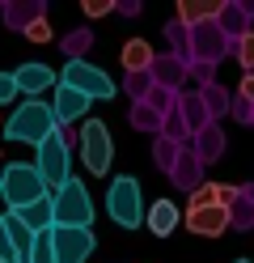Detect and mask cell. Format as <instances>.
Listing matches in <instances>:
<instances>
[{"instance_id":"1","label":"cell","mask_w":254,"mask_h":263,"mask_svg":"<svg viewBox=\"0 0 254 263\" xmlns=\"http://www.w3.org/2000/svg\"><path fill=\"white\" fill-rule=\"evenodd\" d=\"M5 136L17 140V144H43L51 132H55V115H51L47 102H38V98H30V102H22L5 123Z\"/></svg>"},{"instance_id":"2","label":"cell","mask_w":254,"mask_h":263,"mask_svg":"<svg viewBox=\"0 0 254 263\" xmlns=\"http://www.w3.org/2000/svg\"><path fill=\"white\" fill-rule=\"evenodd\" d=\"M34 149H38V153H34L30 166H34V174L43 178V191L55 195L68 178H72V157H68V144H64L60 132H51V136H47L43 144H34Z\"/></svg>"},{"instance_id":"3","label":"cell","mask_w":254,"mask_h":263,"mask_svg":"<svg viewBox=\"0 0 254 263\" xmlns=\"http://www.w3.org/2000/svg\"><path fill=\"white\" fill-rule=\"evenodd\" d=\"M93 221V200L85 191L81 178H68V183L51 195V225H64V229H89Z\"/></svg>"},{"instance_id":"4","label":"cell","mask_w":254,"mask_h":263,"mask_svg":"<svg viewBox=\"0 0 254 263\" xmlns=\"http://www.w3.org/2000/svg\"><path fill=\"white\" fill-rule=\"evenodd\" d=\"M43 178L34 174V166H26V161H13V166L0 170V200H9V212L13 208H26L34 200H43Z\"/></svg>"},{"instance_id":"5","label":"cell","mask_w":254,"mask_h":263,"mask_svg":"<svg viewBox=\"0 0 254 263\" xmlns=\"http://www.w3.org/2000/svg\"><path fill=\"white\" fill-rule=\"evenodd\" d=\"M106 212H110V221L114 225H123V229H135L144 221V204H140V183H135L131 174H119L110 191H106Z\"/></svg>"},{"instance_id":"6","label":"cell","mask_w":254,"mask_h":263,"mask_svg":"<svg viewBox=\"0 0 254 263\" xmlns=\"http://www.w3.org/2000/svg\"><path fill=\"white\" fill-rule=\"evenodd\" d=\"M55 81L68 85V89H76L81 98H89V102H97V98H114V81L102 72V68L85 64V60H68V68H64Z\"/></svg>"},{"instance_id":"7","label":"cell","mask_w":254,"mask_h":263,"mask_svg":"<svg viewBox=\"0 0 254 263\" xmlns=\"http://www.w3.org/2000/svg\"><path fill=\"white\" fill-rule=\"evenodd\" d=\"M51 238V255H55V263H85L93 255V234L89 229H64V225H51L47 229Z\"/></svg>"},{"instance_id":"8","label":"cell","mask_w":254,"mask_h":263,"mask_svg":"<svg viewBox=\"0 0 254 263\" xmlns=\"http://www.w3.org/2000/svg\"><path fill=\"white\" fill-rule=\"evenodd\" d=\"M81 157H85V170L89 174H106L110 170V132L106 123H97V119H85L81 127Z\"/></svg>"},{"instance_id":"9","label":"cell","mask_w":254,"mask_h":263,"mask_svg":"<svg viewBox=\"0 0 254 263\" xmlns=\"http://www.w3.org/2000/svg\"><path fill=\"white\" fill-rule=\"evenodd\" d=\"M186 229L199 238H220L229 229V212L216 208V204H203V208H186Z\"/></svg>"},{"instance_id":"10","label":"cell","mask_w":254,"mask_h":263,"mask_svg":"<svg viewBox=\"0 0 254 263\" xmlns=\"http://www.w3.org/2000/svg\"><path fill=\"white\" fill-rule=\"evenodd\" d=\"M85 110H89V98H81L76 89H68V85H60V81H55V106H51L55 127H68V123L85 119Z\"/></svg>"},{"instance_id":"11","label":"cell","mask_w":254,"mask_h":263,"mask_svg":"<svg viewBox=\"0 0 254 263\" xmlns=\"http://www.w3.org/2000/svg\"><path fill=\"white\" fill-rule=\"evenodd\" d=\"M13 77V89L17 93H43V89H55V72L47 68V64H22L17 72H9Z\"/></svg>"},{"instance_id":"12","label":"cell","mask_w":254,"mask_h":263,"mask_svg":"<svg viewBox=\"0 0 254 263\" xmlns=\"http://www.w3.org/2000/svg\"><path fill=\"white\" fill-rule=\"evenodd\" d=\"M9 217H17L30 234H47V229H51V195H43V200H34L26 208H13Z\"/></svg>"},{"instance_id":"13","label":"cell","mask_w":254,"mask_h":263,"mask_svg":"<svg viewBox=\"0 0 254 263\" xmlns=\"http://www.w3.org/2000/svg\"><path fill=\"white\" fill-rule=\"evenodd\" d=\"M225 30L220 26H195V51L191 55H199V60H220V51H225Z\"/></svg>"},{"instance_id":"14","label":"cell","mask_w":254,"mask_h":263,"mask_svg":"<svg viewBox=\"0 0 254 263\" xmlns=\"http://www.w3.org/2000/svg\"><path fill=\"white\" fill-rule=\"evenodd\" d=\"M174 225H178V204H169V200H157L148 208V229L157 238H169L174 234Z\"/></svg>"},{"instance_id":"15","label":"cell","mask_w":254,"mask_h":263,"mask_svg":"<svg viewBox=\"0 0 254 263\" xmlns=\"http://www.w3.org/2000/svg\"><path fill=\"white\" fill-rule=\"evenodd\" d=\"M5 234H9V246H13V259L17 263H26V255H30V246H34V234L17 221V217H5Z\"/></svg>"},{"instance_id":"16","label":"cell","mask_w":254,"mask_h":263,"mask_svg":"<svg viewBox=\"0 0 254 263\" xmlns=\"http://www.w3.org/2000/svg\"><path fill=\"white\" fill-rule=\"evenodd\" d=\"M148 77H152V81H165L161 89H169V85H174V81L182 77V60H178V55H152Z\"/></svg>"},{"instance_id":"17","label":"cell","mask_w":254,"mask_h":263,"mask_svg":"<svg viewBox=\"0 0 254 263\" xmlns=\"http://www.w3.org/2000/svg\"><path fill=\"white\" fill-rule=\"evenodd\" d=\"M169 174H174V183H178V187H195V183H199V157H195V153H182V157H174Z\"/></svg>"},{"instance_id":"18","label":"cell","mask_w":254,"mask_h":263,"mask_svg":"<svg viewBox=\"0 0 254 263\" xmlns=\"http://www.w3.org/2000/svg\"><path fill=\"white\" fill-rule=\"evenodd\" d=\"M123 64L131 72H148V64H152V47L144 43V39H131L127 47H123Z\"/></svg>"},{"instance_id":"19","label":"cell","mask_w":254,"mask_h":263,"mask_svg":"<svg viewBox=\"0 0 254 263\" xmlns=\"http://www.w3.org/2000/svg\"><path fill=\"white\" fill-rule=\"evenodd\" d=\"M225 149V136L208 123V127H199V149H195V157H199V166L203 161H216V153Z\"/></svg>"},{"instance_id":"20","label":"cell","mask_w":254,"mask_h":263,"mask_svg":"<svg viewBox=\"0 0 254 263\" xmlns=\"http://www.w3.org/2000/svg\"><path fill=\"white\" fill-rule=\"evenodd\" d=\"M208 17H220V5H178V26H208Z\"/></svg>"},{"instance_id":"21","label":"cell","mask_w":254,"mask_h":263,"mask_svg":"<svg viewBox=\"0 0 254 263\" xmlns=\"http://www.w3.org/2000/svg\"><path fill=\"white\" fill-rule=\"evenodd\" d=\"M5 17H9V26H13V30H26L30 22H38L43 13H38V5H22V9L9 5V9H5Z\"/></svg>"},{"instance_id":"22","label":"cell","mask_w":254,"mask_h":263,"mask_svg":"<svg viewBox=\"0 0 254 263\" xmlns=\"http://www.w3.org/2000/svg\"><path fill=\"white\" fill-rule=\"evenodd\" d=\"M203 102H208L203 115H225V110H229V93L216 89V85H203Z\"/></svg>"},{"instance_id":"23","label":"cell","mask_w":254,"mask_h":263,"mask_svg":"<svg viewBox=\"0 0 254 263\" xmlns=\"http://www.w3.org/2000/svg\"><path fill=\"white\" fill-rule=\"evenodd\" d=\"M26 263H55V255H51V238H47V234H34V246H30Z\"/></svg>"},{"instance_id":"24","label":"cell","mask_w":254,"mask_h":263,"mask_svg":"<svg viewBox=\"0 0 254 263\" xmlns=\"http://www.w3.org/2000/svg\"><path fill=\"white\" fill-rule=\"evenodd\" d=\"M89 43H93L89 30H76V34H68V39H64V51L72 55V60H81V51H89Z\"/></svg>"},{"instance_id":"25","label":"cell","mask_w":254,"mask_h":263,"mask_svg":"<svg viewBox=\"0 0 254 263\" xmlns=\"http://www.w3.org/2000/svg\"><path fill=\"white\" fill-rule=\"evenodd\" d=\"M135 127H140V132H157V127H161V115H152V110L140 102V106H135Z\"/></svg>"},{"instance_id":"26","label":"cell","mask_w":254,"mask_h":263,"mask_svg":"<svg viewBox=\"0 0 254 263\" xmlns=\"http://www.w3.org/2000/svg\"><path fill=\"white\" fill-rule=\"evenodd\" d=\"M26 39H30V43H51V22H43V17L30 22V26H26Z\"/></svg>"},{"instance_id":"27","label":"cell","mask_w":254,"mask_h":263,"mask_svg":"<svg viewBox=\"0 0 254 263\" xmlns=\"http://www.w3.org/2000/svg\"><path fill=\"white\" fill-rule=\"evenodd\" d=\"M254 47H250V34H242V39H237V60H242V68H246V77H250V68H254Z\"/></svg>"},{"instance_id":"28","label":"cell","mask_w":254,"mask_h":263,"mask_svg":"<svg viewBox=\"0 0 254 263\" xmlns=\"http://www.w3.org/2000/svg\"><path fill=\"white\" fill-rule=\"evenodd\" d=\"M0 263H17L13 259V246H9V234H5V217H0Z\"/></svg>"},{"instance_id":"29","label":"cell","mask_w":254,"mask_h":263,"mask_svg":"<svg viewBox=\"0 0 254 263\" xmlns=\"http://www.w3.org/2000/svg\"><path fill=\"white\" fill-rule=\"evenodd\" d=\"M9 98H17V89H13V77H9V72H0V102H9Z\"/></svg>"},{"instance_id":"30","label":"cell","mask_w":254,"mask_h":263,"mask_svg":"<svg viewBox=\"0 0 254 263\" xmlns=\"http://www.w3.org/2000/svg\"><path fill=\"white\" fill-rule=\"evenodd\" d=\"M233 115H237L242 123H250V98H237V102H233Z\"/></svg>"},{"instance_id":"31","label":"cell","mask_w":254,"mask_h":263,"mask_svg":"<svg viewBox=\"0 0 254 263\" xmlns=\"http://www.w3.org/2000/svg\"><path fill=\"white\" fill-rule=\"evenodd\" d=\"M144 85H148V77H144V72H131V93H135V98L144 93Z\"/></svg>"},{"instance_id":"32","label":"cell","mask_w":254,"mask_h":263,"mask_svg":"<svg viewBox=\"0 0 254 263\" xmlns=\"http://www.w3.org/2000/svg\"><path fill=\"white\" fill-rule=\"evenodd\" d=\"M85 13H89V17H102V13H110V5H102V0H93V5H85Z\"/></svg>"},{"instance_id":"33","label":"cell","mask_w":254,"mask_h":263,"mask_svg":"<svg viewBox=\"0 0 254 263\" xmlns=\"http://www.w3.org/2000/svg\"><path fill=\"white\" fill-rule=\"evenodd\" d=\"M237 263H250V259H237Z\"/></svg>"}]
</instances>
